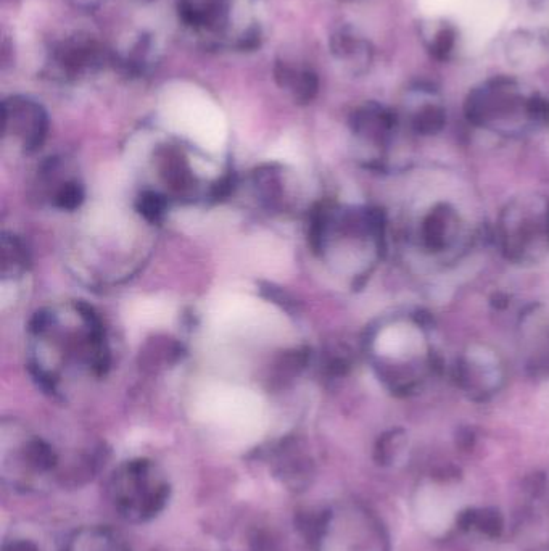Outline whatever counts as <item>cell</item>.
Wrapping results in <instances>:
<instances>
[{"instance_id":"obj_1","label":"cell","mask_w":549,"mask_h":551,"mask_svg":"<svg viewBox=\"0 0 549 551\" xmlns=\"http://www.w3.org/2000/svg\"><path fill=\"white\" fill-rule=\"evenodd\" d=\"M178 12L184 26L211 46L240 50L260 46L252 0H179Z\"/></svg>"},{"instance_id":"obj_2","label":"cell","mask_w":549,"mask_h":551,"mask_svg":"<svg viewBox=\"0 0 549 551\" xmlns=\"http://www.w3.org/2000/svg\"><path fill=\"white\" fill-rule=\"evenodd\" d=\"M112 60L102 44L89 34H71L58 41L49 52L47 71L62 83H76L89 78Z\"/></svg>"},{"instance_id":"obj_3","label":"cell","mask_w":549,"mask_h":551,"mask_svg":"<svg viewBox=\"0 0 549 551\" xmlns=\"http://www.w3.org/2000/svg\"><path fill=\"white\" fill-rule=\"evenodd\" d=\"M150 464L147 461H133L124 469L116 482L118 506L128 518L145 519L165 505L168 498V485L152 482Z\"/></svg>"},{"instance_id":"obj_4","label":"cell","mask_w":549,"mask_h":551,"mask_svg":"<svg viewBox=\"0 0 549 551\" xmlns=\"http://www.w3.org/2000/svg\"><path fill=\"white\" fill-rule=\"evenodd\" d=\"M4 133L20 139L26 152L41 147L49 129V118L41 104L25 96H12L2 102Z\"/></svg>"},{"instance_id":"obj_5","label":"cell","mask_w":549,"mask_h":551,"mask_svg":"<svg viewBox=\"0 0 549 551\" xmlns=\"http://www.w3.org/2000/svg\"><path fill=\"white\" fill-rule=\"evenodd\" d=\"M329 46L335 62L351 75H363L371 68L374 60L371 42L351 26L335 29Z\"/></svg>"},{"instance_id":"obj_6","label":"cell","mask_w":549,"mask_h":551,"mask_svg":"<svg viewBox=\"0 0 549 551\" xmlns=\"http://www.w3.org/2000/svg\"><path fill=\"white\" fill-rule=\"evenodd\" d=\"M274 79L297 104H310L319 91L318 75L302 63L279 60L274 65Z\"/></svg>"},{"instance_id":"obj_7","label":"cell","mask_w":549,"mask_h":551,"mask_svg":"<svg viewBox=\"0 0 549 551\" xmlns=\"http://www.w3.org/2000/svg\"><path fill=\"white\" fill-rule=\"evenodd\" d=\"M417 514L422 526L430 532L446 531L453 519V502L437 487H427L417 498Z\"/></svg>"},{"instance_id":"obj_8","label":"cell","mask_w":549,"mask_h":551,"mask_svg":"<svg viewBox=\"0 0 549 551\" xmlns=\"http://www.w3.org/2000/svg\"><path fill=\"white\" fill-rule=\"evenodd\" d=\"M421 344V332L414 326L403 323L384 329L377 342L380 352L393 357H403L406 353L417 352Z\"/></svg>"},{"instance_id":"obj_9","label":"cell","mask_w":549,"mask_h":551,"mask_svg":"<svg viewBox=\"0 0 549 551\" xmlns=\"http://www.w3.org/2000/svg\"><path fill=\"white\" fill-rule=\"evenodd\" d=\"M153 57H155V44H153L150 36H137L129 47L121 52L118 57L113 58L126 73L131 75H142L147 68L152 65Z\"/></svg>"},{"instance_id":"obj_10","label":"cell","mask_w":549,"mask_h":551,"mask_svg":"<svg viewBox=\"0 0 549 551\" xmlns=\"http://www.w3.org/2000/svg\"><path fill=\"white\" fill-rule=\"evenodd\" d=\"M158 163L165 176L166 183L170 184L176 192H186L190 187L189 170H187L184 158L176 147H161L158 150Z\"/></svg>"},{"instance_id":"obj_11","label":"cell","mask_w":549,"mask_h":551,"mask_svg":"<svg viewBox=\"0 0 549 551\" xmlns=\"http://www.w3.org/2000/svg\"><path fill=\"white\" fill-rule=\"evenodd\" d=\"M182 348L170 339L152 340L141 353V365L144 369H158L171 365L181 358Z\"/></svg>"},{"instance_id":"obj_12","label":"cell","mask_w":549,"mask_h":551,"mask_svg":"<svg viewBox=\"0 0 549 551\" xmlns=\"http://www.w3.org/2000/svg\"><path fill=\"white\" fill-rule=\"evenodd\" d=\"M306 365V353L303 350H294V352H287L279 358L276 366L273 369V376L269 379L271 386L282 387L287 382L292 381L303 366Z\"/></svg>"},{"instance_id":"obj_13","label":"cell","mask_w":549,"mask_h":551,"mask_svg":"<svg viewBox=\"0 0 549 551\" xmlns=\"http://www.w3.org/2000/svg\"><path fill=\"white\" fill-rule=\"evenodd\" d=\"M456 46V31L453 26L445 25L435 31L430 39L429 50L437 60H446L453 54Z\"/></svg>"},{"instance_id":"obj_14","label":"cell","mask_w":549,"mask_h":551,"mask_svg":"<svg viewBox=\"0 0 549 551\" xmlns=\"http://www.w3.org/2000/svg\"><path fill=\"white\" fill-rule=\"evenodd\" d=\"M28 461L33 468L39 469V471H47V469H52L55 466V461H57V456L52 452V448L42 442V440H33L31 444L28 445Z\"/></svg>"},{"instance_id":"obj_15","label":"cell","mask_w":549,"mask_h":551,"mask_svg":"<svg viewBox=\"0 0 549 551\" xmlns=\"http://www.w3.org/2000/svg\"><path fill=\"white\" fill-rule=\"evenodd\" d=\"M84 199L83 187L76 183L63 184L55 195V205L62 210H75Z\"/></svg>"},{"instance_id":"obj_16","label":"cell","mask_w":549,"mask_h":551,"mask_svg":"<svg viewBox=\"0 0 549 551\" xmlns=\"http://www.w3.org/2000/svg\"><path fill=\"white\" fill-rule=\"evenodd\" d=\"M137 208H139V212L147 220L157 223L161 216H163V213H165L166 202L161 195L145 192L141 199H139V202H137Z\"/></svg>"},{"instance_id":"obj_17","label":"cell","mask_w":549,"mask_h":551,"mask_svg":"<svg viewBox=\"0 0 549 551\" xmlns=\"http://www.w3.org/2000/svg\"><path fill=\"white\" fill-rule=\"evenodd\" d=\"M75 9L84 10V12H89V10L99 9L100 5L104 4L105 0H68Z\"/></svg>"},{"instance_id":"obj_18","label":"cell","mask_w":549,"mask_h":551,"mask_svg":"<svg viewBox=\"0 0 549 551\" xmlns=\"http://www.w3.org/2000/svg\"><path fill=\"white\" fill-rule=\"evenodd\" d=\"M4 551H38V548L34 547L33 543L29 542H15L10 543L9 547Z\"/></svg>"},{"instance_id":"obj_19","label":"cell","mask_w":549,"mask_h":551,"mask_svg":"<svg viewBox=\"0 0 549 551\" xmlns=\"http://www.w3.org/2000/svg\"><path fill=\"white\" fill-rule=\"evenodd\" d=\"M108 551H128L124 547H120V545H116V543H112L110 545V548H108Z\"/></svg>"},{"instance_id":"obj_20","label":"cell","mask_w":549,"mask_h":551,"mask_svg":"<svg viewBox=\"0 0 549 551\" xmlns=\"http://www.w3.org/2000/svg\"><path fill=\"white\" fill-rule=\"evenodd\" d=\"M142 2H153V0H142Z\"/></svg>"},{"instance_id":"obj_21","label":"cell","mask_w":549,"mask_h":551,"mask_svg":"<svg viewBox=\"0 0 549 551\" xmlns=\"http://www.w3.org/2000/svg\"><path fill=\"white\" fill-rule=\"evenodd\" d=\"M345 2H353V0H345Z\"/></svg>"}]
</instances>
